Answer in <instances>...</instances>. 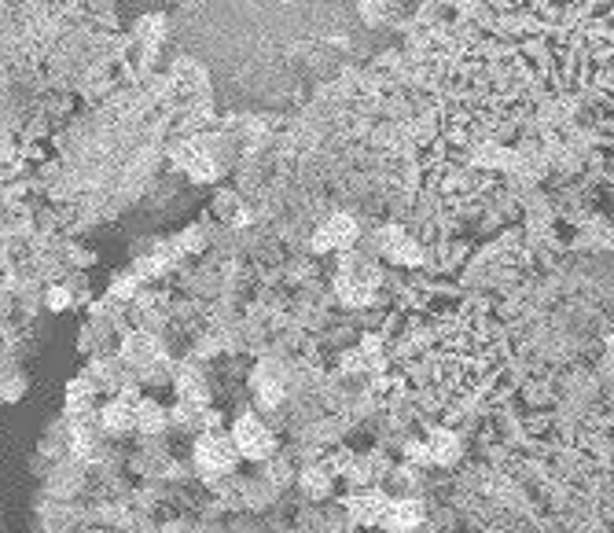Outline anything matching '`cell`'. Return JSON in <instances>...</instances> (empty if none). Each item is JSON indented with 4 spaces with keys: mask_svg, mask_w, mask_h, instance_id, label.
I'll use <instances>...</instances> for the list:
<instances>
[{
    "mask_svg": "<svg viewBox=\"0 0 614 533\" xmlns=\"http://www.w3.org/2000/svg\"><path fill=\"white\" fill-rule=\"evenodd\" d=\"M335 284H339V295L346 298L350 306H364V302H372V295H376L379 273L368 258L350 254V258H342L339 280H335Z\"/></svg>",
    "mask_w": 614,
    "mask_h": 533,
    "instance_id": "6da1fadb",
    "label": "cell"
},
{
    "mask_svg": "<svg viewBox=\"0 0 614 533\" xmlns=\"http://www.w3.org/2000/svg\"><path fill=\"white\" fill-rule=\"evenodd\" d=\"M232 438H236V449H239V453L251 456V460H262V456L273 453V434L265 431L262 420H254V416H243V420L236 423Z\"/></svg>",
    "mask_w": 614,
    "mask_h": 533,
    "instance_id": "7a4b0ae2",
    "label": "cell"
},
{
    "mask_svg": "<svg viewBox=\"0 0 614 533\" xmlns=\"http://www.w3.org/2000/svg\"><path fill=\"white\" fill-rule=\"evenodd\" d=\"M232 456H236V449H232V442H228L225 434H206L203 442L195 445V460L206 471H225V467H232Z\"/></svg>",
    "mask_w": 614,
    "mask_h": 533,
    "instance_id": "3957f363",
    "label": "cell"
},
{
    "mask_svg": "<svg viewBox=\"0 0 614 533\" xmlns=\"http://www.w3.org/2000/svg\"><path fill=\"white\" fill-rule=\"evenodd\" d=\"M353 239H357V221L346 214L331 217L328 225L320 228L317 239H313V247L317 250H335V247H350Z\"/></svg>",
    "mask_w": 614,
    "mask_h": 533,
    "instance_id": "277c9868",
    "label": "cell"
},
{
    "mask_svg": "<svg viewBox=\"0 0 614 533\" xmlns=\"http://www.w3.org/2000/svg\"><path fill=\"white\" fill-rule=\"evenodd\" d=\"M420 519L423 508L416 500H387L383 515H379V526H387V530H412V526H420Z\"/></svg>",
    "mask_w": 614,
    "mask_h": 533,
    "instance_id": "5b68a950",
    "label": "cell"
},
{
    "mask_svg": "<svg viewBox=\"0 0 614 533\" xmlns=\"http://www.w3.org/2000/svg\"><path fill=\"white\" fill-rule=\"evenodd\" d=\"M254 394H258L262 405H280V397H284V372L276 364H262L254 372Z\"/></svg>",
    "mask_w": 614,
    "mask_h": 533,
    "instance_id": "8992f818",
    "label": "cell"
},
{
    "mask_svg": "<svg viewBox=\"0 0 614 533\" xmlns=\"http://www.w3.org/2000/svg\"><path fill=\"white\" fill-rule=\"evenodd\" d=\"M412 453L420 456V460H438V464H453L456 456H460V445L449 431H438L431 434V445L427 449H412Z\"/></svg>",
    "mask_w": 614,
    "mask_h": 533,
    "instance_id": "52a82bcc",
    "label": "cell"
},
{
    "mask_svg": "<svg viewBox=\"0 0 614 533\" xmlns=\"http://www.w3.org/2000/svg\"><path fill=\"white\" fill-rule=\"evenodd\" d=\"M383 254L394 261H401V265H412V261H420V247L412 243L401 228H390L387 236H383Z\"/></svg>",
    "mask_w": 614,
    "mask_h": 533,
    "instance_id": "ba28073f",
    "label": "cell"
},
{
    "mask_svg": "<svg viewBox=\"0 0 614 533\" xmlns=\"http://www.w3.org/2000/svg\"><path fill=\"white\" fill-rule=\"evenodd\" d=\"M137 423V409H133V401L122 397V401H111L107 409H103V427L107 431H129Z\"/></svg>",
    "mask_w": 614,
    "mask_h": 533,
    "instance_id": "9c48e42d",
    "label": "cell"
},
{
    "mask_svg": "<svg viewBox=\"0 0 614 533\" xmlns=\"http://www.w3.org/2000/svg\"><path fill=\"white\" fill-rule=\"evenodd\" d=\"M126 357L133 364H155V361H162V350L151 335H133V339L126 342Z\"/></svg>",
    "mask_w": 614,
    "mask_h": 533,
    "instance_id": "30bf717a",
    "label": "cell"
},
{
    "mask_svg": "<svg viewBox=\"0 0 614 533\" xmlns=\"http://www.w3.org/2000/svg\"><path fill=\"white\" fill-rule=\"evenodd\" d=\"M383 504H387V500H379V497H350L353 519L364 522V526H379V515H383Z\"/></svg>",
    "mask_w": 614,
    "mask_h": 533,
    "instance_id": "8fae6325",
    "label": "cell"
},
{
    "mask_svg": "<svg viewBox=\"0 0 614 533\" xmlns=\"http://www.w3.org/2000/svg\"><path fill=\"white\" fill-rule=\"evenodd\" d=\"M177 390H181V397L188 401V405H203V401H206V386L195 372H184L181 383H177Z\"/></svg>",
    "mask_w": 614,
    "mask_h": 533,
    "instance_id": "7c38bea8",
    "label": "cell"
},
{
    "mask_svg": "<svg viewBox=\"0 0 614 533\" xmlns=\"http://www.w3.org/2000/svg\"><path fill=\"white\" fill-rule=\"evenodd\" d=\"M137 423L144 427V431H159V427H162L159 405H140V409H137Z\"/></svg>",
    "mask_w": 614,
    "mask_h": 533,
    "instance_id": "4fadbf2b",
    "label": "cell"
},
{
    "mask_svg": "<svg viewBox=\"0 0 614 533\" xmlns=\"http://www.w3.org/2000/svg\"><path fill=\"white\" fill-rule=\"evenodd\" d=\"M52 306H67V295H63V291H59V295H56V291H52Z\"/></svg>",
    "mask_w": 614,
    "mask_h": 533,
    "instance_id": "5bb4252c",
    "label": "cell"
},
{
    "mask_svg": "<svg viewBox=\"0 0 614 533\" xmlns=\"http://www.w3.org/2000/svg\"><path fill=\"white\" fill-rule=\"evenodd\" d=\"M611 364H614V342H611Z\"/></svg>",
    "mask_w": 614,
    "mask_h": 533,
    "instance_id": "9a60e30c",
    "label": "cell"
}]
</instances>
